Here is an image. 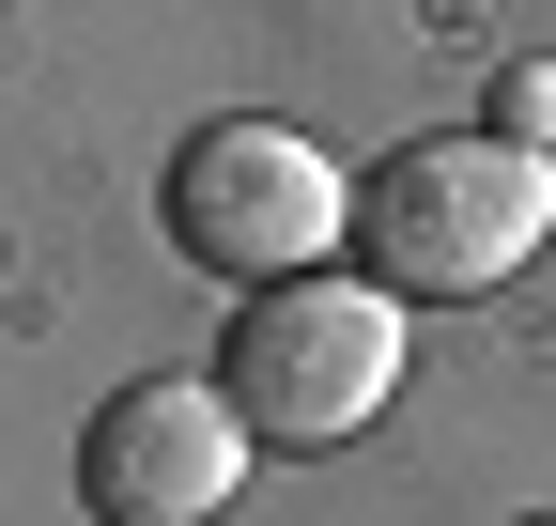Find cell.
<instances>
[{
  "label": "cell",
  "mask_w": 556,
  "mask_h": 526,
  "mask_svg": "<svg viewBox=\"0 0 556 526\" xmlns=\"http://www.w3.org/2000/svg\"><path fill=\"white\" fill-rule=\"evenodd\" d=\"M541 233H556V155L495 140V124L387 140L356 171V217H340L356 279H387V295H495Z\"/></svg>",
  "instance_id": "obj_1"
},
{
  "label": "cell",
  "mask_w": 556,
  "mask_h": 526,
  "mask_svg": "<svg viewBox=\"0 0 556 526\" xmlns=\"http://www.w3.org/2000/svg\"><path fill=\"white\" fill-rule=\"evenodd\" d=\"M387 387H402V295L340 279V263L263 279L217 341V403L248 418V449H340L387 418Z\"/></svg>",
  "instance_id": "obj_2"
},
{
  "label": "cell",
  "mask_w": 556,
  "mask_h": 526,
  "mask_svg": "<svg viewBox=\"0 0 556 526\" xmlns=\"http://www.w3.org/2000/svg\"><path fill=\"white\" fill-rule=\"evenodd\" d=\"M155 217H170V248L201 263V279H294V263H325L340 248V217H356V186L325 171V140H294V124H201V140L170 155V186H155Z\"/></svg>",
  "instance_id": "obj_3"
},
{
  "label": "cell",
  "mask_w": 556,
  "mask_h": 526,
  "mask_svg": "<svg viewBox=\"0 0 556 526\" xmlns=\"http://www.w3.org/2000/svg\"><path fill=\"white\" fill-rule=\"evenodd\" d=\"M248 480V418L217 403V372H139L78 434V496L93 526H217Z\"/></svg>",
  "instance_id": "obj_4"
},
{
  "label": "cell",
  "mask_w": 556,
  "mask_h": 526,
  "mask_svg": "<svg viewBox=\"0 0 556 526\" xmlns=\"http://www.w3.org/2000/svg\"><path fill=\"white\" fill-rule=\"evenodd\" d=\"M495 140H556V62H510V78H495Z\"/></svg>",
  "instance_id": "obj_5"
},
{
  "label": "cell",
  "mask_w": 556,
  "mask_h": 526,
  "mask_svg": "<svg viewBox=\"0 0 556 526\" xmlns=\"http://www.w3.org/2000/svg\"><path fill=\"white\" fill-rule=\"evenodd\" d=\"M526 526H556V511H526Z\"/></svg>",
  "instance_id": "obj_6"
}]
</instances>
